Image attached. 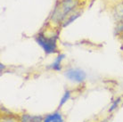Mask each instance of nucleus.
Here are the masks:
<instances>
[{"instance_id": "nucleus-1", "label": "nucleus", "mask_w": 123, "mask_h": 122, "mask_svg": "<svg viewBox=\"0 0 123 122\" xmlns=\"http://www.w3.org/2000/svg\"><path fill=\"white\" fill-rule=\"evenodd\" d=\"M80 0H60L55 6L51 16V21L55 23H64L70 16L80 12L78 10Z\"/></svg>"}, {"instance_id": "nucleus-2", "label": "nucleus", "mask_w": 123, "mask_h": 122, "mask_svg": "<svg viewBox=\"0 0 123 122\" xmlns=\"http://www.w3.org/2000/svg\"><path fill=\"white\" fill-rule=\"evenodd\" d=\"M36 42L39 45L44 52L47 55H52L58 53V46H57V36H51L48 37L46 34L41 32L36 36Z\"/></svg>"}, {"instance_id": "nucleus-3", "label": "nucleus", "mask_w": 123, "mask_h": 122, "mask_svg": "<svg viewBox=\"0 0 123 122\" xmlns=\"http://www.w3.org/2000/svg\"><path fill=\"white\" fill-rule=\"evenodd\" d=\"M64 76L71 81L76 83H82L86 79V74L84 70L80 69H69L65 71Z\"/></svg>"}, {"instance_id": "nucleus-4", "label": "nucleus", "mask_w": 123, "mask_h": 122, "mask_svg": "<svg viewBox=\"0 0 123 122\" xmlns=\"http://www.w3.org/2000/svg\"><path fill=\"white\" fill-rule=\"evenodd\" d=\"M43 122H64L62 113L58 110L55 112L46 114L43 118Z\"/></svg>"}, {"instance_id": "nucleus-5", "label": "nucleus", "mask_w": 123, "mask_h": 122, "mask_svg": "<svg viewBox=\"0 0 123 122\" xmlns=\"http://www.w3.org/2000/svg\"><path fill=\"white\" fill-rule=\"evenodd\" d=\"M20 118H21V122H43V117L38 115L23 113Z\"/></svg>"}, {"instance_id": "nucleus-6", "label": "nucleus", "mask_w": 123, "mask_h": 122, "mask_svg": "<svg viewBox=\"0 0 123 122\" xmlns=\"http://www.w3.org/2000/svg\"><path fill=\"white\" fill-rule=\"evenodd\" d=\"M64 57H65L64 55H62V54L59 55L55 59V61L52 62L50 68H51L52 70H55V71H60V70H62V61L64 59Z\"/></svg>"}, {"instance_id": "nucleus-7", "label": "nucleus", "mask_w": 123, "mask_h": 122, "mask_svg": "<svg viewBox=\"0 0 123 122\" xmlns=\"http://www.w3.org/2000/svg\"><path fill=\"white\" fill-rule=\"evenodd\" d=\"M1 122H21V118L14 114L3 113V115L1 116Z\"/></svg>"}, {"instance_id": "nucleus-8", "label": "nucleus", "mask_w": 123, "mask_h": 122, "mask_svg": "<svg viewBox=\"0 0 123 122\" xmlns=\"http://www.w3.org/2000/svg\"><path fill=\"white\" fill-rule=\"evenodd\" d=\"M71 98V91L70 90H66L65 93L63 94V95L62 96L61 100H60V104H59V109L62 108V107L68 101H69V99Z\"/></svg>"}, {"instance_id": "nucleus-9", "label": "nucleus", "mask_w": 123, "mask_h": 122, "mask_svg": "<svg viewBox=\"0 0 123 122\" xmlns=\"http://www.w3.org/2000/svg\"><path fill=\"white\" fill-rule=\"evenodd\" d=\"M120 98H118V99H116L115 101H114V103L112 104H111V108H110V110H109V111L110 112H111V111H113L116 108L118 107V105H119V104H120Z\"/></svg>"}, {"instance_id": "nucleus-10", "label": "nucleus", "mask_w": 123, "mask_h": 122, "mask_svg": "<svg viewBox=\"0 0 123 122\" xmlns=\"http://www.w3.org/2000/svg\"><path fill=\"white\" fill-rule=\"evenodd\" d=\"M121 21H122V23H123V12H122V14H121Z\"/></svg>"}]
</instances>
